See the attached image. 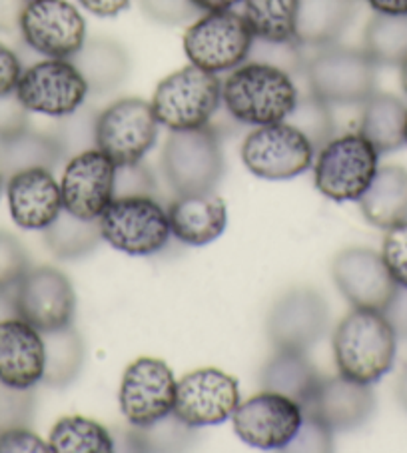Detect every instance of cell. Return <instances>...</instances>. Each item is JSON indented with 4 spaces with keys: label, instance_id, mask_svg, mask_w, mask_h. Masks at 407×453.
<instances>
[{
    "label": "cell",
    "instance_id": "6da1fadb",
    "mask_svg": "<svg viewBox=\"0 0 407 453\" xmlns=\"http://www.w3.org/2000/svg\"><path fill=\"white\" fill-rule=\"evenodd\" d=\"M300 100L296 78L265 62L246 60L222 81V108L246 127L288 120Z\"/></svg>",
    "mask_w": 407,
    "mask_h": 453
},
{
    "label": "cell",
    "instance_id": "7a4b0ae2",
    "mask_svg": "<svg viewBox=\"0 0 407 453\" xmlns=\"http://www.w3.org/2000/svg\"><path fill=\"white\" fill-rule=\"evenodd\" d=\"M397 340L383 311L354 308L334 332V359L340 376L373 386L394 368Z\"/></svg>",
    "mask_w": 407,
    "mask_h": 453
},
{
    "label": "cell",
    "instance_id": "3957f363",
    "mask_svg": "<svg viewBox=\"0 0 407 453\" xmlns=\"http://www.w3.org/2000/svg\"><path fill=\"white\" fill-rule=\"evenodd\" d=\"M150 106L160 127L170 132L204 128L222 108V81L188 65L156 84Z\"/></svg>",
    "mask_w": 407,
    "mask_h": 453
},
{
    "label": "cell",
    "instance_id": "277c9868",
    "mask_svg": "<svg viewBox=\"0 0 407 453\" xmlns=\"http://www.w3.org/2000/svg\"><path fill=\"white\" fill-rule=\"evenodd\" d=\"M378 65L364 49L330 44L305 60L308 92L327 106H362L375 92Z\"/></svg>",
    "mask_w": 407,
    "mask_h": 453
},
{
    "label": "cell",
    "instance_id": "5b68a950",
    "mask_svg": "<svg viewBox=\"0 0 407 453\" xmlns=\"http://www.w3.org/2000/svg\"><path fill=\"white\" fill-rule=\"evenodd\" d=\"M380 152L359 132L335 134L319 148L314 164V184L327 200L357 202L378 174Z\"/></svg>",
    "mask_w": 407,
    "mask_h": 453
},
{
    "label": "cell",
    "instance_id": "8992f818",
    "mask_svg": "<svg viewBox=\"0 0 407 453\" xmlns=\"http://www.w3.org/2000/svg\"><path fill=\"white\" fill-rule=\"evenodd\" d=\"M162 172L174 196L214 192L224 176L220 136L210 127L170 132L162 148Z\"/></svg>",
    "mask_w": 407,
    "mask_h": 453
},
{
    "label": "cell",
    "instance_id": "52a82bcc",
    "mask_svg": "<svg viewBox=\"0 0 407 453\" xmlns=\"http://www.w3.org/2000/svg\"><path fill=\"white\" fill-rule=\"evenodd\" d=\"M254 44V35L242 12H202L186 28L182 46L190 65L212 74L230 73L244 65Z\"/></svg>",
    "mask_w": 407,
    "mask_h": 453
},
{
    "label": "cell",
    "instance_id": "ba28073f",
    "mask_svg": "<svg viewBox=\"0 0 407 453\" xmlns=\"http://www.w3.org/2000/svg\"><path fill=\"white\" fill-rule=\"evenodd\" d=\"M102 240L128 256H154L170 242L168 212L154 196L114 198L98 218Z\"/></svg>",
    "mask_w": 407,
    "mask_h": 453
},
{
    "label": "cell",
    "instance_id": "9c48e42d",
    "mask_svg": "<svg viewBox=\"0 0 407 453\" xmlns=\"http://www.w3.org/2000/svg\"><path fill=\"white\" fill-rule=\"evenodd\" d=\"M160 124L150 103L130 96L108 104L96 114L94 144L116 166L142 162L158 140Z\"/></svg>",
    "mask_w": 407,
    "mask_h": 453
},
{
    "label": "cell",
    "instance_id": "30bf717a",
    "mask_svg": "<svg viewBox=\"0 0 407 453\" xmlns=\"http://www.w3.org/2000/svg\"><path fill=\"white\" fill-rule=\"evenodd\" d=\"M14 95L28 112L62 119L84 106L90 88L73 58H42L22 70Z\"/></svg>",
    "mask_w": 407,
    "mask_h": 453
},
{
    "label": "cell",
    "instance_id": "8fae6325",
    "mask_svg": "<svg viewBox=\"0 0 407 453\" xmlns=\"http://www.w3.org/2000/svg\"><path fill=\"white\" fill-rule=\"evenodd\" d=\"M240 156L248 172L262 180H292L314 166L316 148L288 120L256 127L244 138Z\"/></svg>",
    "mask_w": 407,
    "mask_h": 453
},
{
    "label": "cell",
    "instance_id": "7c38bea8",
    "mask_svg": "<svg viewBox=\"0 0 407 453\" xmlns=\"http://www.w3.org/2000/svg\"><path fill=\"white\" fill-rule=\"evenodd\" d=\"M19 33L44 58H73L86 42V20L70 0H27Z\"/></svg>",
    "mask_w": 407,
    "mask_h": 453
},
{
    "label": "cell",
    "instance_id": "4fadbf2b",
    "mask_svg": "<svg viewBox=\"0 0 407 453\" xmlns=\"http://www.w3.org/2000/svg\"><path fill=\"white\" fill-rule=\"evenodd\" d=\"M178 380L160 357H138L122 373L119 405L124 419L134 427H148L170 416L176 403Z\"/></svg>",
    "mask_w": 407,
    "mask_h": 453
},
{
    "label": "cell",
    "instance_id": "5bb4252c",
    "mask_svg": "<svg viewBox=\"0 0 407 453\" xmlns=\"http://www.w3.org/2000/svg\"><path fill=\"white\" fill-rule=\"evenodd\" d=\"M230 419L234 434L250 448L276 451L286 449L294 440L303 421V410L292 397L262 389L244 403L240 402Z\"/></svg>",
    "mask_w": 407,
    "mask_h": 453
},
{
    "label": "cell",
    "instance_id": "9a60e30c",
    "mask_svg": "<svg viewBox=\"0 0 407 453\" xmlns=\"http://www.w3.org/2000/svg\"><path fill=\"white\" fill-rule=\"evenodd\" d=\"M17 316L38 332H52L73 326L76 294L65 272L52 265L30 268L12 290Z\"/></svg>",
    "mask_w": 407,
    "mask_h": 453
},
{
    "label": "cell",
    "instance_id": "2e32d148",
    "mask_svg": "<svg viewBox=\"0 0 407 453\" xmlns=\"http://www.w3.org/2000/svg\"><path fill=\"white\" fill-rule=\"evenodd\" d=\"M238 380L218 368H200L178 380L174 416L194 429L224 424L240 405Z\"/></svg>",
    "mask_w": 407,
    "mask_h": 453
},
{
    "label": "cell",
    "instance_id": "e0dca14e",
    "mask_svg": "<svg viewBox=\"0 0 407 453\" xmlns=\"http://www.w3.org/2000/svg\"><path fill=\"white\" fill-rule=\"evenodd\" d=\"M116 164L98 148L66 160L60 180L62 208L81 220H98L114 200Z\"/></svg>",
    "mask_w": 407,
    "mask_h": 453
},
{
    "label": "cell",
    "instance_id": "ac0fdd59",
    "mask_svg": "<svg viewBox=\"0 0 407 453\" xmlns=\"http://www.w3.org/2000/svg\"><path fill=\"white\" fill-rule=\"evenodd\" d=\"M332 278L351 308L386 311L397 284L380 252L370 248H348L334 257Z\"/></svg>",
    "mask_w": 407,
    "mask_h": 453
},
{
    "label": "cell",
    "instance_id": "d6986e66",
    "mask_svg": "<svg viewBox=\"0 0 407 453\" xmlns=\"http://www.w3.org/2000/svg\"><path fill=\"white\" fill-rule=\"evenodd\" d=\"M265 327L276 349L308 351L327 330V303L311 288H292L273 303Z\"/></svg>",
    "mask_w": 407,
    "mask_h": 453
},
{
    "label": "cell",
    "instance_id": "ffe728a7",
    "mask_svg": "<svg viewBox=\"0 0 407 453\" xmlns=\"http://www.w3.org/2000/svg\"><path fill=\"white\" fill-rule=\"evenodd\" d=\"M305 416H311L330 427L334 434L351 432L367 424L375 410L372 386L357 384L343 376L322 378L314 395L303 405Z\"/></svg>",
    "mask_w": 407,
    "mask_h": 453
},
{
    "label": "cell",
    "instance_id": "44dd1931",
    "mask_svg": "<svg viewBox=\"0 0 407 453\" xmlns=\"http://www.w3.org/2000/svg\"><path fill=\"white\" fill-rule=\"evenodd\" d=\"M6 200L14 224L22 230H44L62 212L60 184L52 170L28 168L6 178Z\"/></svg>",
    "mask_w": 407,
    "mask_h": 453
},
{
    "label": "cell",
    "instance_id": "7402d4cb",
    "mask_svg": "<svg viewBox=\"0 0 407 453\" xmlns=\"http://www.w3.org/2000/svg\"><path fill=\"white\" fill-rule=\"evenodd\" d=\"M42 332L22 318L0 322V381L12 388H35L44 376Z\"/></svg>",
    "mask_w": 407,
    "mask_h": 453
},
{
    "label": "cell",
    "instance_id": "603a6c76",
    "mask_svg": "<svg viewBox=\"0 0 407 453\" xmlns=\"http://www.w3.org/2000/svg\"><path fill=\"white\" fill-rule=\"evenodd\" d=\"M166 212L172 236L192 248L212 244L228 226V206L214 192L174 196Z\"/></svg>",
    "mask_w": 407,
    "mask_h": 453
},
{
    "label": "cell",
    "instance_id": "cb8c5ba5",
    "mask_svg": "<svg viewBox=\"0 0 407 453\" xmlns=\"http://www.w3.org/2000/svg\"><path fill=\"white\" fill-rule=\"evenodd\" d=\"M357 0H300L296 42L303 49L338 44L356 17Z\"/></svg>",
    "mask_w": 407,
    "mask_h": 453
},
{
    "label": "cell",
    "instance_id": "d4e9b609",
    "mask_svg": "<svg viewBox=\"0 0 407 453\" xmlns=\"http://www.w3.org/2000/svg\"><path fill=\"white\" fill-rule=\"evenodd\" d=\"M357 204L365 220L380 230L407 222V168L380 166Z\"/></svg>",
    "mask_w": 407,
    "mask_h": 453
},
{
    "label": "cell",
    "instance_id": "484cf974",
    "mask_svg": "<svg viewBox=\"0 0 407 453\" xmlns=\"http://www.w3.org/2000/svg\"><path fill=\"white\" fill-rule=\"evenodd\" d=\"M357 132L372 142L380 154H391L405 146L407 104L388 92H378L359 106Z\"/></svg>",
    "mask_w": 407,
    "mask_h": 453
},
{
    "label": "cell",
    "instance_id": "4316f807",
    "mask_svg": "<svg viewBox=\"0 0 407 453\" xmlns=\"http://www.w3.org/2000/svg\"><path fill=\"white\" fill-rule=\"evenodd\" d=\"M76 68L88 82L90 95H108L119 88L130 74V57L127 49L111 38H86L76 57Z\"/></svg>",
    "mask_w": 407,
    "mask_h": 453
},
{
    "label": "cell",
    "instance_id": "83f0119b",
    "mask_svg": "<svg viewBox=\"0 0 407 453\" xmlns=\"http://www.w3.org/2000/svg\"><path fill=\"white\" fill-rule=\"evenodd\" d=\"M319 373L305 351L276 349L260 372V386L268 392L284 394L303 405L310 402L319 384Z\"/></svg>",
    "mask_w": 407,
    "mask_h": 453
},
{
    "label": "cell",
    "instance_id": "f1b7e54d",
    "mask_svg": "<svg viewBox=\"0 0 407 453\" xmlns=\"http://www.w3.org/2000/svg\"><path fill=\"white\" fill-rule=\"evenodd\" d=\"M62 160L66 158L52 134H42L27 127L0 136V174L4 178L28 168L54 170Z\"/></svg>",
    "mask_w": 407,
    "mask_h": 453
},
{
    "label": "cell",
    "instance_id": "f546056e",
    "mask_svg": "<svg viewBox=\"0 0 407 453\" xmlns=\"http://www.w3.org/2000/svg\"><path fill=\"white\" fill-rule=\"evenodd\" d=\"M46 364L42 381L50 388H66L81 376L84 365V342L73 326L44 332Z\"/></svg>",
    "mask_w": 407,
    "mask_h": 453
},
{
    "label": "cell",
    "instance_id": "4dcf8cb0",
    "mask_svg": "<svg viewBox=\"0 0 407 453\" xmlns=\"http://www.w3.org/2000/svg\"><path fill=\"white\" fill-rule=\"evenodd\" d=\"M300 0H242V17L257 41H296Z\"/></svg>",
    "mask_w": 407,
    "mask_h": 453
},
{
    "label": "cell",
    "instance_id": "1f68e13d",
    "mask_svg": "<svg viewBox=\"0 0 407 453\" xmlns=\"http://www.w3.org/2000/svg\"><path fill=\"white\" fill-rule=\"evenodd\" d=\"M42 232L46 248L60 260H78L88 256L102 242L98 220H81L65 208Z\"/></svg>",
    "mask_w": 407,
    "mask_h": 453
},
{
    "label": "cell",
    "instance_id": "d6a6232c",
    "mask_svg": "<svg viewBox=\"0 0 407 453\" xmlns=\"http://www.w3.org/2000/svg\"><path fill=\"white\" fill-rule=\"evenodd\" d=\"M49 443L54 453H111L116 441L108 429L84 416H65L52 426Z\"/></svg>",
    "mask_w": 407,
    "mask_h": 453
},
{
    "label": "cell",
    "instance_id": "836d02e7",
    "mask_svg": "<svg viewBox=\"0 0 407 453\" xmlns=\"http://www.w3.org/2000/svg\"><path fill=\"white\" fill-rule=\"evenodd\" d=\"M367 57L378 66H399L407 58V14H375L364 30V46Z\"/></svg>",
    "mask_w": 407,
    "mask_h": 453
},
{
    "label": "cell",
    "instance_id": "e575fe53",
    "mask_svg": "<svg viewBox=\"0 0 407 453\" xmlns=\"http://www.w3.org/2000/svg\"><path fill=\"white\" fill-rule=\"evenodd\" d=\"M194 427L170 413L148 427L130 426L127 440L134 451H182L194 443Z\"/></svg>",
    "mask_w": 407,
    "mask_h": 453
},
{
    "label": "cell",
    "instance_id": "d590c367",
    "mask_svg": "<svg viewBox=\"0 0 407 453\" xmlns=\"http://www.w3.org/2000/svg\"><path fill=\"white\" fill-rule=\"evenodd\" d=\"M288 122L303 132L305 138L310 140L316 148V154L327 140L335 136V119L334 108L327 106L322 100H318L314 95H300L292 114L288 116Z\"/></svg>",
    "mask_w": 407,
    "mask_h": 453
},
{
    "label": "cell",
    "instance_id": "8d00e7d4",
    "mask_svg": "<svg viewBox=\"0 0 407 453\" xmlns=\"http://www.w3.org/2000/svg\"><path fill=\"white\" fill-rule=\"evenodd\" d=\"M58 120L60 122L57 130L52 132V136L57 138V142L62 148V154H65L66 160L84 150H90V148H96V144H94L96 114L90 112L88 108H78L76 112L62 116Z\"/></svg>",
    "mask_w": 407,
    "mask_h": 453
},
{
    "label": "cell",
    "instance_id": "74e56055",
    "mask_svg": "<svg viewBox=\"0 0 407 453\" xmlns=\"http://www.w3.org/2000/svg\"><path fill=\"white\" fill-rule=\"evenodd\" d=\"M36 411L35 389L12 388L0 381V432L11 427H30Z\"/></svg>",
    "mask_w": 407,
    "mask_h": 453
},
{
    "label": "cell",
    "instance_id": "f35d334b",
    "mask_svg": "<svg viewBox=\"0 0 407 453\" xmlns=\"http://www.w3.org/2000/svg\"><path fill=\"white\" fill-rule=\"evenodd\" d=\"M302 49L303 46H300L296 41L270 42V41H257V38H254V44H252V50H250L248 60L265 62V65L286 70L288 74H292L296 78V76H303L305 60H308L303 57Z\"/></svg>",
    "mask_w": 407,
    "mask_h": 453
},
{
    "label": "cell",
    "instance_id": "ab89813d",
    "mask_svg": "<svg viewBox=\"0 0 407 453\" xmlns=\"http://www.w3.org/2000/svg\"><path fill=\"white\" fill-rule=\"evenodd\" d=\"M30 270L27 248L14 234L0 230V292H11Z\"/></svg>",
    "mask_w": 407,
    "mask_h": 453
},
{
    "label": "cell",
    "instance_id": "60d3db41",
    "mask_svg": "<svg viewBox=\"0 0 407 453\" xmlns=\"http://www.w3.org/2000/svg\"><path fill=\"white\" fill-rule=\"evenodd\" d=\"M380 254L394 282L407 290V222L386 230Z\"/></svg>",
    "mask_w": 407,
    "mask_h": 453
},
{
    "label": "cell",
    "instance_id": "b9f144b4",
    "mask_svg": "<svg viewBox=\"0 0 407 453\" xmlns=\"http://www.w3.org/2000/svg\"><path fill=\"white\" fill-rule=\"evenodd\" d=\"M158 190L150 168L144 166V162L128 164V166H116L114 178V198L122 196H154Z\"/></svg>",
    "mask_w": 407,
    "mask_h": 453
},
{
    "label": "cell",
    "instance_id": "7bdbcfd3",
    "mask_svg": "<svg viewBox=\"0 0 407 453\" xmlns=\"http://www.w3.org/2000/svg\"><path fill=\"white\" fill-rule=\"evenodd\" d=\"M140 11L152 22L164 27H178L198 17L190 0H138Z\"/></svg>",
    "mask_w": 407,
    "mask_h": 453
},
{
    "label": "cell",
    "instance_id": "ee69618b",
    "mask_svg": "<svg viewBox=\"0 0 407 453\" xmlns=\"http://www.w3.org/2000/svg\"><path fill=\"white\" fill-rule=\"evenodd\" d=\"M334 449V432L330 427H326L322 421L305 416L303 413V421L297 434L294 435V440L288 443V448L284 451H332Z\"/></svg>",
    "mask_w": 407,
    "mask_h": 453
},
{
    "label": "cell",
    "instance_id": "f6af8a7d",
    "mask_svg": "<svg viewBox=\"0 0 407 453\" xmlns=\"http://www.w3.org/2000/svg\"><path fill=\"white\" fill-rule=\"evenodd\" d=\"M52 451L49 440H42L30 427H11L0 432V453H46Z\"/></svg>",
    "mask_w": 407,
    "mask_h": 453
},
{
    "label": "cell",
    "instance_id": "bcb514c9",
    "mask_svg": "<svg viewBox=\"0 0 407 453\" xmlns=\"http://www.w3.org/2000/svg\"><path fill=\"white\" fill-rule=\"evenodd\" d=\"M25 66L17 52L0 42V96L14 95Z\"/></svg>",
    "mask_w": 407,
    "mask_h": 453
},
{
    "label": "cell",
    "instance_id": "7dc6e473",
    "mask_svg": "<svg viewBox=\"0 0 407 453\" xmlns=\"http://www.w3.org/2000/svg\"><path fill=\"white\" fill-rule=\"evenodd\" d=\"M28 127V111L19 103L17 95L0 96V136L12 134Z\"/></svg>",
    "mask_w": 407,
    "mask_h": 453
},
{
    "label": "cell",
    "instance_id": "c3c4849f",
    "mask_svg": "<svg viewBox=\"0 0 407 453\" xmlns=\"http://www.w3.org/2000/svg\"><path fill=\"white\" fill-rule=\"evenodd\" d=\"M386 318L389 319L391 327H394L397 338L407 340V290L405 288H397L394 300L389 302L386 308Z\"/></svg>",
    "mask_w": 407,
    "mask_h": 453
},
{
    "label": "cell",
    "instance_id": "681fc988",
    "mask_svg": "<svg viewBox=\"0 0 407 453\" xmlns=\"http://www.w3.org/2000/svg\"><path fill=\"white\" fill-rule=\"evenodd\" d=\"M132 0H78L86 12L98 19H116L124 11H128Z\"/></svg>",
    "mask_w": 407,
    "mask_h": 453
},
{
    "label": "cell",
    "instance_id": "f907efd6",
    "mask_svg": "<svg viewBox=\"0 0 407 453\" xmlns=\"http://www.w3.org/2000/svg\"><path fill=\"white\" fill-rule=\"evenodd\" d=\"M27 0H0V33H17Z\"/></svg>",
    "mask_w": 407,
    "mask_h": 453
},
{
    "label": "cell",
    "instance_id": "816d5d0a",
    "mask_svg": "<svg viewBox=\"0 0 407 453\" xmlns=\"http://www.w3.org/2000/svg\"><path fill=\"white\" fill-rule=\"evenodd\" d=\"M375 14H391V17H405L407 0H364Z\"/></svg>",
    "mask_w": 407,
    "mask_h": 453
},
{
    "label": "cell",
    "instance_id": "f5cc1de1",
    "mask_svg": "<svg viewBox=\"0 0 407 453\" xmlns=\"http://www.w3.org/2000/svg\"><path fill=\"white\" fill-rule=\"evenodd\" d=\"M194 9L202 12H220V11H234L242 0H190Z\"/></svg>",
    "mask_w": 407,
    "mask_h": 453
},
{
    "label": "cell",
    "instance_id": "db71d44e",
    "mask_svg": "<svg viewBox=\"0 0 407 453\" xmlns=\"http://www.w3.org/2000/svg\"><path fill=\"white\" fill-rule=\"evenodd\" d=\"M17 316V306H14V296L11 292H0V322Z\"/></svg>",
    "mask_w": 407,
    "mask_h": 453
},
{
    "label": "cell",
    "instance_id": "11a10c76",
    "mask_svg": "<svg viewBox=\"0 0 407 453\" xmlns=\"http://www.w3.org/2000/svg\"><path fill=\"white\" fill-rule=\"evenodd\" d=\"M395 395H397V402L402 408L407 411V365L402 370L397 378V386H395Z\"/></svg>",
    "mask_w": 407,
    "mask_h": 453
},
{
    "label": "cell",
    "instance_id": "9f6ffc18",
    "mask_svg": "<svg viewBox=\"0 0 407 453\" xmlns=\"http://www.w3.org/2000/svg\"><path fill=\"white\" fill-rule=\"evenodd\" d=\"M399 82H402V88L407 96V58L399 65Z\"/></svg>",
    "mask_w": 407,
    "mask_h": 453
},
{
    "label": "cell",
    "instance_id": "6f0895ef",
    "mask_svg": "<svg viewBox=\"0 0 407 453\" xmlns=\"http://www.w3.org/2000/svg\"><path fill=\"white\" fill-rule=\"evenodd\" d=\"M4 186H6V178L0 174V196H3V192H4Z\"/></svg>",
    "mask_w": 407,
    "mask_h": 453
},
{
    "label": "cell",
    "instance_id": "680465c9",
    "mask_svg": "<svg viewBox=\"0 0 407 453\" xmlns=\"http://www.w3.org/2000/svg\"><path fill=\"white\" fill-rule=\"evenodd\" d=\"M405 146H407V124H405Z\"/></svg>",
    "mask_w": 407,
    "mask_h": 453
}]
</instances>
